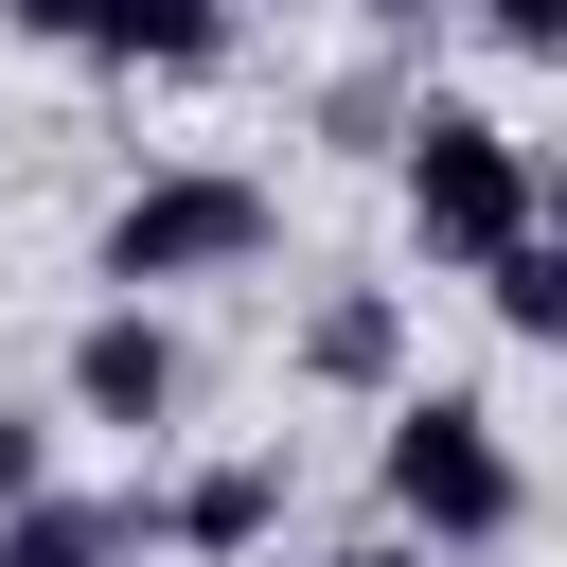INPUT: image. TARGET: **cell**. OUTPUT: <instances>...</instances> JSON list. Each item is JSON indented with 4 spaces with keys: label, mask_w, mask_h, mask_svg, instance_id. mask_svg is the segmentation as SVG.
I'll return each instance as SVG.
<instances>
[{
    "label": "cell",
    "mask_w": 567,
    "mask_h": 567,
    "mask_svg": "<svg viewBox=\"0 0 567 567\" xmlns=\"http://www.w3.org/2000/svg\"><path fill=\"white\" fill-rule=\"evenodd\" d=\"M496 18H514V35H567V0H496Z\"/></svg>",
    "instance_id": "obj_1"
}]
</instances>
